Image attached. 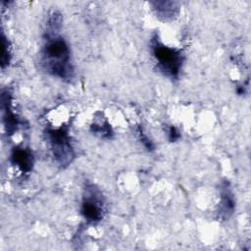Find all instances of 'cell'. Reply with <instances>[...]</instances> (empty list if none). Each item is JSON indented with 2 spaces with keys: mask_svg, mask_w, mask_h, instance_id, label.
<instances>
[{
  "mask_svg": "<svg viewBox=\"0 0 251 251\" xmlns=\"http://www.w3.org/2000/svg\"><path fill=\"white\" fill-rule=\"evenodd\" d=\"M61 26L62 16L59 12L53 11L46 24L41 64L50 75L64 80H71L74 76V66L70 47L66 40L59 35Z\"/></svg>",
  "mask_w": 251,
  "mask_h": 251,
  "instance_id": "cell-1",
  "label": "cell"
},
{
  "mask_svg": "<svg viewBox=\"0 0 251 251\" xmlns=\"http://www.w3.org/2000/svg\"><path fill=\"white\" fill-rule=\"evenodd\" d=\"M150 48L158 69L167 76L176 78L184 61L182 52L178 49L164 45L157 34L152 36Z\"/></svg>",
  "mask_w": 251,
  "mask_h": 251,
  "instance_id": "cell-2",
  "label": "cell"
},
{
  "mask_svg": "<svg viewBox=\"0 0 251 251\" xmlns=\"http://www.w3.org/2000/svg\"><path fill=\"white\" fill-rule=\"evenodd\" d=\"M45 134L55 161L62 167L70 165L75 158V150L68 129L65 127L48 128Z\"/></svg>",
  "mask_w": 251,
  "mask_h": 251,
  "instance_id": "cell-3",
  "label": "cell"
},
{
  "mask_svg": "<svg viewBox=\"0 0 251 251\" xmlns=\"http://www.w3.org/2000/svg\"><path fill=\"white\" fill-rule=\"evenodd\" d=\"M80 211L84 219L90 223L102 220L105 212L104 200L101 192L94 185H87L85 187Z\"/></svg>",
  "mask_w": 251,
  "mask_h": 251,
  "instance_id": "cell-4",
  "label": "cell"
},
{
  "mask_svg": "<svg viewBox=\"0 0 251 251\" xmlns=\"http://www.w3.org/2000/svg\"><path fill=\"white\" fill-rule=\"evenodd\" d=\"M11 162L23 173H29L32 169L34 158L28 148L15 147L11 153Z\"/></svg>",
  "mask_w": 251,
  "mask_h": 251,
  "instance_id": "cell-5",
  "label": "cell"
},
{
  "mask_svg": "<svg viewBox=\"0 0 251 251\" xmlns=\"http://www.w3.org/2000/svg\"><path fill=\"white\" fill-rule=\"evenodd\" d=\"M234 210V199L228 182H223L221 186V201L219 205V215L222 219L228 218Z\"/></svg>",
  "mask_w": 251,
  "mask_h": 251,
  "instance_id": "cell-6",
  "label": "cell"
},
{
  "mask_svg": "<svg viewBox=\"0 0 251 251\" xmlns=\"http://www.w3.org/2000/svg\"><path fill=\"white\" fill-rule=\"evenodd\" d=\"M151 4L153 5L156 15L163 21L172 20L178 14V4L176 2L158 1L152 2Z\"/></svg>",
  "mask_w": 251,
  "mask_h": 251,
  "instance_id": "cell-7",
  "label": "cell"
},
{
  "mask_svg": "<svg viewBox=\"0 0 251 251\" xmlns=\"http://www.w3.org/2000/svg\"><path fill=\"white\" fill-rule=\"evenodd\" d=\"M1 41H2V56H1V67L5 69L6 66L9 65L11 59V52H10V44L4 33L1 34Z\"/></svg>",
  "mask_w": 251,
  "mask_h": 251,
  "instance_id": "cell-8",
  "label": "cell"
},
{
  "mask_svg": "<svg viewBox=\"0 0 251 251\" xmlns=\"http://www.w3.org/2000/svg\"><path fill=\"white\" fill-rule=\"evenodd\" d=\"M138 134L140 136V140L143 142V144L148 148V149H152L153 148V144L150 141V139H148V137L142 132L141 129H138Z\"/></svg>",
  "mask_w": 251,
  "mask_h": 251,
  "instance_id": "cell-9",
  "label": "cell"
},
{
  "mask_svg": "<svg viewBox=\"0 0 251 251\" xmlns=\"http://www.w3.org/2000/svg\"><path fill=\"white\" fill-rule=\"evenodd\" d=\"M169 138L171 141H176L179 138V132L177 131V129L175 127V126H171L169 128Z\"/></svg>",
  "mask_w": 251,
  "mask_h": 251,
  "instance_id": "cell-10",
  "label": "cell"
}]
</instances>
